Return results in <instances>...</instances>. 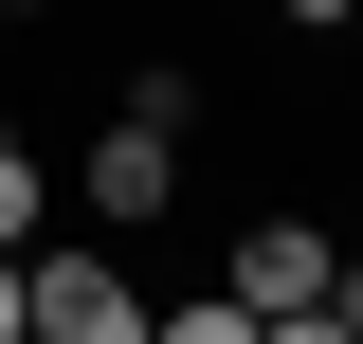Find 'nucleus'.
<instances>
[{
    "label": "nucleus",
    "mask_w": 363,
    "mask_h": 344,
    "mask_svg": "<svg viewBox=\"0 0 363 344\" xmlns=\"http://www.w3.org/2000/svg\"><path fill=\"white\" fill-rule=\"evenodd\" d=\"M18 344H145V290L109 236H37L18 254Z\"/></svg>",
    "instance_id": "1"
},
{
    "label": "nucleus",
    "mask_w": 363,
    "mask_h": 344,
    "mask_svg": "<svg viewBox=\"0 0 363 344\" xmlns=\"http://www.w3.org/2000/svg\"><path fill=\"white\" fill-rule=\"evenodd\" d=\"M218 290H236V308H327V290H345V236H327L309 200H236V254H218Z\"/></svg>",
    "instance_id": "2"
},
{
    "label": "nucleus",
    "mask_w": 363,
    "mask_h": 344,
    "mask_svg": "<svg viewBox=\"0 0 363 344\" xmlns=\"http://www.w3.org/2000/svg\"><path fill=\"white\" fill-rule=\"evenodd\" d=\"M73 217H91V236H164V217H182V145L109 109V127L73 145Z\"/></svg>",
    "instance_id": "3"
},
{
    "label": "nucleus",
    "mask_w": 363,
    "mask_h": 344,
    "mask_svg": "<svg viewBox=\"0 0 363 344\" xmlns=\"http://www.w3.org/2000/svg\"><path fill=\"white\" fill-rule=\"evenodd\" d=\"M109 109H128V127H164V145H200V127H218V73H200V55H128V91H109Z\"/></svg>",
    "instance_id": "4"
},
{
    "label": "nucleus",
    "mask_w": 363,
    "mask_h": 344,
    "mask_svg": "<svg viewBox=\"0 0 363 344\" xmlns=\"http://www.w3.org/2000/svg\"><path fill=\"white\" fill-rule=\"evenodd\" d=\"M37 200H55V164H37V127H0V254H37Z\"/></svg>",
    "instance_id": "5"
},
{
    "label": "nucleus",
    "mask_w": 363,
    "mask_h": 344,
    "mask_svg": "<svg viewBox=\"0 0 363 344\" xmlns=\"http://www.w3.org/2000/svg\"><path fill=\"white\" fill-rule=\"evenodd\" d=\"M145 344H255V308L236 290H182V308H145Z\"/></svg>",
    "instance_id": "6"
},
{
    "label": "nucleus",
    "mask_w": 363,
    "mask_h": 344,
    "mask_svg": "<svg viewBox=\"0 0 363 344\" xmlns=\"http://www.w3.org/2000/svg\"><path fill=\"white\" fill-rule=\"evenodd\" d=\"M272 18H291L309 55H345V37H363V0H272Z\"/></svg>",
    "instance_id": "7"
},
{
    "label": "nucleus",
    "mask_w": 363,
    "mask_h": 344,
    "mask_svg": "<svg viewBox=\"0 0 363 344\" xmlns=\"http://www.w3.org/2000/svg\"><path fill=\"white\" fill-rule=\"evenodd\" d=\"M255 344H345V326H327V308H255Z\"/></svg>",
    "instance_id": "8"
},
{
    "label": "nucleus",
    "mask_w": 363,
    "mask_h": 344,
    "mask_svg": "<svg viewBox=\"0 0 363 344\" xmlns=\"http://www.w3.org/2000/svg\"><path fill=\"white\" fill-rule=\"evenodd\" d=\"M327 326H345V344H363V272H345V290H327Z\"/></svg>",
    "instance_id": "9"
},
{
    "label": "nucleus",
    "mask_w": 363,
    "mask_h": 344,
    "mask_svg": "<svg viewBox=\"0 0 363 344\" xmlns=\"http://www.w3.org/2000/svg\"><path fill=\"white\" fill-rule=\"evenodd\" d=\"M0 344H18V254H0Z\"/></svg>",
    "instance_id": "10"
},
{
    "label": "nucleus",
    "mask_w": 363,
    "mask_h": 344,
    "mask_svg": "<svg viewBox=\"0 0 363 344\" xmlns=\"http://www.w3.org/2000/svg\"><path fill=\"white\" fill-rule=\"evenodd\" d=\"M0 18H55V0H0Z\"/></svg>",
    "instance_id": "11"
},
{
    "label": "nucleus",
    "mask_w": 363,
    "mask_h": 344,
    "mask_svg": "<svg viewBox=\"0 0 363 344\" xmlns=\"http://www.w3.org/2000/svg\"><path fill=\"white\" fill-rule=\"evenodd\" d=\"M345 272H363V217H345Z\"/></svg>",
    "instance_id": "12"
}]
</instances>
